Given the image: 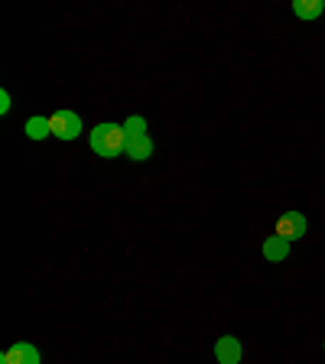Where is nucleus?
Here are the masks:
<instances>
[{
    "label": "nucleus",
    "instance_id": "39448f33",
    "mask_svg": "<svg viewBox=\"0 0 325 364\" xmlns=\"http://www.w3.org/2000/svg\"><path fill=\"white\" fill-rule=\"evenodd\" d=\"M241 341L235 338V335H221L218 341H215V358H218V364H241Z\"/></svg>",
    "mask_w": 325,
    "mask_h": 364
},
{
    "label": "nucleus",
    "instance_id": "20e7f679",
    "mask_svg": "<svg viewBox=\"0 0 325 364\" xmlns=\"http://www.w3.org/2000/svg\"><path fill=\"white\" fill-rule=\"evenodd\" d=\"M0 364H39V351L33 348L30 341H16V345H10L0 355Z\"/></svg>",
    "mask_w": 325,
    "mask_h": 364
},
{
    "label": "nucleus",
    "instance_id": "1a4fd4ad",
    "mask_svg": "<svg viewBox=\"0 0 325 364\" xmlns=\"http://www.w3.org/2000/svg\"><path fill=\"white\" fill-rule=\"evenodd\" d=\"M127 156L130 159H150L153 156V140L150 136H140V140L127 144Z\"/></svg>",
    "mask_w": 325,
    "mask_h": 364
},
{
    "label": "nucleus",
    "instance_id": "7ed1b4c3",
    "mask_svg": "<svg viewBox=\"0 0 325 364\" xmlns=\"http://www.w3.org/2000/svg\"><path fill=\"white\" fill-rule=\"evenodd\" d=\"M306 218L299 212H287L280 215V221H277V235L283 237V241H296V237H303L306 235Z\"/></svg>",
    "mask_w": 325,
    "mask_h": 364
},
{
    "label": "nucleus",
    "instance_id": "0eeeda50",
    "mask_svg": "<svg viewBox=\"0 0 325 364\" xmlns=\"http://www.w3.org/2000/svg\"><path fill=\"white\" fill-rule=\"evenodd\" d=\"M322 10H325V0H296L293 4V14L299 20H316Z\"/></svg>",
    "mask_w": 325,
    "mask_h": 364
},
{
    "label": "nucleus",
    "instance_id": "f03ea898",
    "mask_svg": "<svg viewBox=\"0 0 325 364\" xmlns=\"http://www.w3.org/2000/svg\"><path fill=\"white\" fill-rule=\"evenodd\" d=\"M49 127H53V136H59V140H75L82 134V117L75 111L62 107V111L49 114Z\"/></svg>",
    "mask_w": 325,
    "mask_h": 364
},
{
    "label": "nucleus",
    "instance_id": "9b49d317",
    "mask_svg": "<svg viewBox=\"0 0 325 364\" xmlns=\"http://www.w3.org/2000/svg\"><path fill=\"white\" fill-rule=\"evenodd\" d=\"M0 111H4V114L10 111V95H7V91H0Z\"/></svg>",
    "mask_w": 325,
    "mask_h": 364
},
{
    "label": "nucleus",
    "instance_id": "423d86ee",
    "mask_svg": "<svg viewBox=\"0 0 325 364\" xmlns=\"http://www.w3.org/2000/svg\"><path fill=\"white\" fill-rule=\"evenodd\" d=\"M264 257L270 260V264H280V260L289 257V241H283L280 235H273L264 241Z\"/></svg>",
    "mask_w": 325,
    "mask_h": 364
},
{
    "label": "nucleus",
    "instance_id": "9d476101",
    "mask_svg": "<svg viewBox=\"0 0 325 364\" xmlns=\"http://www.w3.org/2000/svg\"><path fill=\"white\" fill-rule=\"evenodd\" d=\"M46 134H53L49 117H30V121H26V136H30V140H43Z\"/></svg>",
    "mask_w": 325,
    "mask_h": 364
},
{
    "label": "nucleus",
    "instance_id": "6e6552de",
    "mask_svg": "<svg viewBox=\"0 0 325 364\" xmlns=\"http://www.w3.org/2000/svg\"><path fill=\"white\" fill-rule=\"evenodd\" d=\"M124 134H127V144L140 140V136H150V134H146V121L140 117V114H134V117H127V121H124Z\"/></svg>",
    "mask_w": 325,
    "mask_h": 364
},
{
    "label": "nucleus",
    "instance_id": "f257e3e1",
    "mask_svg": "<svg viewBox=\"0 0 325 364\" xmlns=\"http://www.w3.org/2000/svg\"><path fill=\"white\" fill-rule=\"evenodd\" d=\"M91 150L105 159H114L127 153V134H124V124H98L91 130Z\"/></svg>",
    "mask_w": 325,
    "mask_h": 364
}]
</instances>
